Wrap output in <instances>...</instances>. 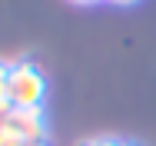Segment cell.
Wrapping results in <instances>:
<instances>
[{"label": "cell", "instance_id": "cell-1", "mask_svg": "<svg viewBox=\"0 0 156 146\" xmlns=\"http://www.w3.org/2000/svg\"><path fill=\"white\" fill-rule=\"evenodd\" d=\"M7 90H10V100L13 106H43V96H47V80L43 73L33 66V63H13L10 73H7Z\"/></svg>", "mask_w": 156, "mask_h": 146}, {"label": "cell", "instance_id": "cell-2", "mask_svg": "<svg viewBox=\"0 0 156 146\" xmlns=\"http://www.w3.org/2000/svg\"><path fill=\"white\" fill-rule=\"evenodd\" d=\"M0 136H13L20 143H43L47 136V119L43 106H13L7 116L0 119Z\"/></svg>", "mask_w": 156, "mask_h": 146}, {"label": "cell", "instance_id": "cell-3", "mask_svg": "<svg viewBox=\"0 0 156 146\" xmlns=\"http://www.w3.org/2000/svg\"><path fill=\"white\" fill-rule=\"evenodd\" d=\"M7 73H10V66L0 63V119L13 110V100H10V90H7Z\"/></svg>", "mask_w": 156, "mask_h": 146}, {"label": "cell", "instance_id": "cell-4", "mask_svg": "<svg viewBox=\"0 0 156 146\" xmlns=\"http://www.w3.org/2000/svg\"><path fill=\"white\" fill-rule=\"evenodd\" d=\"M83 146H120V140H90V143Z\"/></svg>", "mask_w": 156, "mask_h": 146}, {"label": "cell", "instance_id": "cell-5", "mask_svg": "<svg viewBox=\"0 0 156 146\" xmlns=\"http://www.w3.org/2000/svg\"><path fill=\"white\" fill-rule=\"evenodd\" d=\"M110 3H116V7H133V3H140V0H110Z\"/></svg>", "mask_w": 156, "mask_h": 146}, {"label": "cell", "instance_id": "cell-6", "mask_svg": "<svg viewBox=\"0 0 156 146\" xmlns=\"http://www.w3.org/2000/svg\"><path fill=\"white\" fill-rule=\"evenodd\" d=\"M70 3H80V7H93V3H100V0H70Z\"/></svg>", "mask_w": 156, "mask_h": 146}, {"label": "cell", "instance_id": "cell-7", "mask_svg": "<svg viewBox=\"0 0 156 146\" xmlns=\"http://www.w3.org/2000/svg\"><path fill=\"white\" fill-rule=\"evenodd\" d=\"M23 146H47V143H23Z\"/></svg>", "mask_w": 156, "mask_h": 146}]
</instances>
